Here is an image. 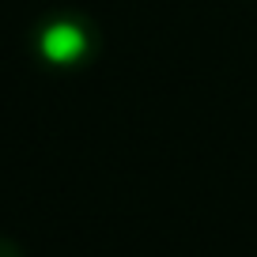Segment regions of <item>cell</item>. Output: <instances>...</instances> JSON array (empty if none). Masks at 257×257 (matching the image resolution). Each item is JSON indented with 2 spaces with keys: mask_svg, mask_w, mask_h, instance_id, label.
Segmentation results:
<instances>
[{
  "mask_svg": "<svg viewBox=\"0 0 257 257\" xmlns=\"http://www.w3.org/2000/svg\"><path fill=\"white\" fill-rule=\"evenodd\" d=\"M98 49H102V34L91 23V16H80V12H53L34 27V53L57 72L91 64Z\"/></svg>",
  "mask_w": 257,
  "mask_h": 257,
  "instance_id": "6da1fadb",
  "label": "cell"
},
{
  "mask_svg": "<svg viewBox=\"0 0 257 257\" xmlns=\"http://www.w3.org/2000/svg\"><path fill=\"white\" fill-rule=\"evenodd\" d=\"M0 257H23V249H19L12 238H4V234H0Z\"/></svg>",
  "mask_w": 257,
  "mask_h": 257,
  "instance_id": "7a4b0ae2",
  "label": "cell"
}]
</instances>
